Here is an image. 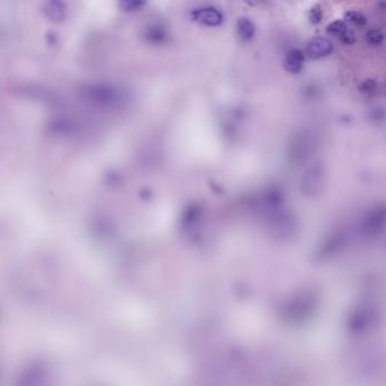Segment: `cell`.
<instances>
[{
	"label": "cell",
	"instance_id": "ba28073f",
	"mask_svg": "<svg viewBox=\"0 0 386 386\" xmlns=\"http://www.w3.org/2000/svg\"><path fill=\"white\" fill-rule=\"evenodd\" d=\"M323 19V11L321 5H314L312 8H310L308 12V20L312 24H318L322 22Z\"/></svg>",
	"mask_w": 386,
	"mask_h": 386
},
{
	"label": "cell",
	"instance_id": "9c48e42d",
	"mask_svg": "<svg viewBox=\"0 0 386 386\" xmlns=\"http://www.w3.org/2000/svg\"><path fill=\"white\" fill-rule=\"evenodd\" d=\"M375 86H376V83L374 81H371V79H368V81H365L361 84L360 90L361 92H370L374 90Z\"/></svg>",
	"mask_w": 386,
	"mask_h": 386
},
{
	"label": "cell",
	"instance_id": "7a4b0ae2",
	"mask_svg": "<svg viewBox=\"0 0 386 386\" xmlns=\"http://www.w3.org/2000/svg\"><path fill=\"white\" fill-rule=\"evenodd\" d=\"M333 50V44L330 40L324 38H315L307 43L305 50V55L312 59L323 58Z\"/></svg>",
	"mask_w": 386,
	"mask_h": 386
},
{
	"label": "cell",
	"instance_id": "8992f818",
	"mask_svg": "<svg viewBox=\"0 0 386 386\" xmlns=\"http://www.w3.org/2000/svg\"><path fill=\"white\" fill-rule=\"evenodd\" d=\"M344 22H350V23H353L358 26H363L367 23V19L360 12L349 11L344 14Z\"/></svg>",
	"mask_w": 386,
	"mask_h": 386
},
{
	"label": "cell",
	"instance_id": "52a82bcc",
	"mask_svg": "<svg viewBox=\"0 0 386 386\" xmlns=\"http://www.w3.org/2000/svg\"><path fill=\"white\" fill-rule=\"evenodd\" d=\"M383 39H384L383 33H381L379 30H376V29L369 30L367 32V34H366L367 42L369 43L370 46H372V47L379 46V44L383 42Z\"/></svg>",
	"mask_w": 386,
	"mask_h": 386
},
{
	"label": "cell",
	"instance_id": "3957f363",
	"mask_svg": "<svg viewBox=\"0 0 386 386\" xmlns=\"http://www.w3.org/2000/svg\"><path fill=\"white\" fill-rule=\"evenodd\" d=\"M305 64V53L299 49H291L287 52L283 60L285 69L290 74H298L304 67Z\"/></svg>",
	"mask_w": 386,
	"mask_h": 386
},
{
	"label": "cell",
	"instance_id": "277c9868",
	"mask_svg": "<svg viewBox=\"0 0 386 386\" xmlns=\"http://www.w3.org/2000/svg\"><path fill=\"white\" fill-rule=\"evenodd\" d=\"M256 32L255 24L247 19V17H240L237 22V34L242 41H250L254 38Z\"/></svg>",
	"mask_w": 386,
	"mask_h": 386
},
{
	"label": "cell",
	"instance_id": "6da1fadb",
	"mask_svg": "<svg viewBox=\"0 0 386 386\" xmlns=\"http://www.w3.org/2000/svg\"><path fill=\"white\" fill-rule=\"evenodd\" d=\"M192 19L205 26H219L223 22V15L217 8L212 6L199 7L192 12Z\"/></svg>",
	"mask_w": 386,
	"mask_h": 386
},
{
	"label": "cell",
	"instance_id": "5b68a950",
	"mask_svg": "<svg viewBox=\"0 0 386 386\" xmlns=\"http://www.w3.org/2000/svg\"><path fill=\"white\" fill-rule=\"evenodd\" d=\"M350 29L348 28L347 23H345L344 21H341V20H338V21H334L333 23L328 24L327 28H326V31L328 34L331 35H334V37L341 39L343 37V35L347 33V31H349Z\"/></svg>",
	"mask_w": 386,
	"mask_h": 386
}]
</instances>
